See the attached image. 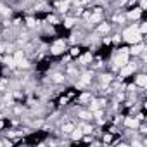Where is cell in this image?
<instances>
[{
  "label": "cell",
  "mask_w": 147,
  "mask_h": 147,
  "mask_svg": "<svg viewBox=\"0 0 147 147\" xmlns=\"http://www.w3.org/2000/svg\"><path fill=\"white\" fill-rule=\"evenodd\" d=\"M47 2H50V4H52V2H55V0H47Z\"/></svg>",
  "instance_id": "obj_5"
},
{
  "label": "cell",
  "mask_w": 147,
  "mask_h": 147,
  "mask_svg": "<svg viewBox=\"0 0 147 147\" xmlns=\"http://www.w3.org/2000/svg\"><path fill=\"white\" fill-rule=\"evenodd\" d=\"M138 33L140 35H147V21H138Z\"/></svg>",
  "instance_id": "obj_4"
},
{
  "label": "cell",
  "mask_w": 147,
  "mask_h": 147,
  "mask_svg": "<svg viewBox=\"0 0 147 147\" xmlns=\"http://www.w3.org/2000/svg\"><path fill=\"white\" fill-rule=\"evenodd\" d=\"M83 50H85V49H83L80 43H75V45H69V47H67V54H69L73 59H76V57H78Z\"/></svg>",
  "instance_id": "obj_3"
},
{
  "label": "cell",
  "mask_w": 147,
  "mask_h": 147,
  "mask_svg": "<svg viewBox=\"0 0 147 147\" xmlns=\"http://www.w3.org/2000/svg\"><path fill=\"white\" fill-rule=\"evenodd\" d=\"M131 80L137 88H147V73L145 71H135Z\"/></svg>",
  "instance_id": "obj_1"
},
{
  "label": "cell",
  "mask_w": 147,
  "mask_h": 147,
  "mask_svg": "<svg viewBox=\"0 0 147 147\" xmlns=\"http://www.w3.org/2000/svg\"><path fill=\"white\" fill-rule=\"evenodd\" d=\"M147 49V45H145V40H142V42H137V43H131V45H128V55L130 57H137L142 50H145Z\"/></svg>",
  "instance_id": "obj_2"
}]
</instances>
